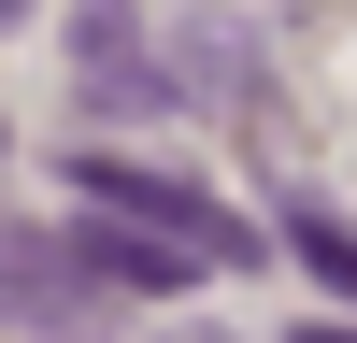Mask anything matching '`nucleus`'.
Wrapping results in <instances>:
<instances>
[{"label": "nucleus", "mask_w": 357, "mask_h": 343, "mask_svg": "<svg viewBox=\"0 0 357 343\" xmlns=\"http://www.w3.org/2000/svg\"><path fill=\"white\" fill-rule=\"evenodd\" d=\"M172 343H229V329H172Z\"/></svg>", "instance_id": "7"}, {"label": "nucleus", "mask_w": 357, "mask_h": 343, "mask_svg": "<svg viewBox=\"0 0 357 343\" xmlns=\"http://www.w3.org/2000/svg\"><path fill=\"white\" fill-rule=\"evenodd\" d=\"M100 257L72 243V229H0V314L15 329H43V343H72V329H100Z\"/></svg>", "instance_id": "2"}, {"label": "nucleus", "mask_w": 357, "mask_h": 343, "mask_svg": "<svg viewBox=\"0 0 357 343\" xmlns=\"http://www.w3.org/2000/svg\"><path fill=\"white\" fill-rule=\"evenodd\" d=\"M286 257H301L314 286H343V300H357V229L329 215V200H286Z\"/></svg>", "instance_id": "5"}, {"label": "nucleus", "mask_w": 357, "mask_h": 343, "mask_svg": "<svg viewBox=\"0 0 357 343\" xmlns=\"http://www.w3.org/2000/svg\"><path fill=\"white\" fill-rule=\"evenodd\" d=\"M286 343H357V329H343V314H329V329H286Z\"/></svg>", "instance_id": "6"}, {"label": "nucleus", "mask_w": 357, "mask_h": 343, "mask_svg": "<svg viewBox=\"0 0 357 343\" xmlns=\"http://www.w3.org/2000/svg\"><path fill=\"white\" fill-rule=\"evenodd\" d=\"M72 243L100 257V286H114V300H172L186 272H215V257H200L186 229H143V215H129V229H72Z\"/></svg>", "instance_id": "4"}, {"label": "nucleus", "mask_w": 357, "mask_h": 343, "mask_svg": "<svg viewBox=\"0 0 357 343\" xmlns=\"http://www.w3.org/2000/svg\"><path fill=\"white\" fill-rule=\"evenodd\" d=\"M72 200H86V215H143V229H186V243L215 257V272H243V257H257V229L229 215L215 186L158 172V158H100V143H86V158H72Z\"/></svg>", "instance_id": "1"}, {"label": "nucleus", "mask_w": 357, "mask_h": 343, "mask_svg": "<svg viewBox=\"0 0 357 343\" xmlns=\"http://www.w3.org/2000/svg\"><path fill=\"white\" fill-rule=\"evenodd\" d=\"M72 43H86V100H100V114H186V100H172V72L143 57V15H129V0H86Z\"/></svg>", "instance_id": "3"}]
</instances>
